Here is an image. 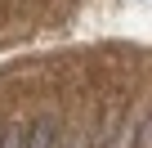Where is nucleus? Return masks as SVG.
<instances>
[{
	"mask_svg": "<svg viewBox=\"0 0 152 148\" xmlns=\"http://www.w3.org/2000/svg\"><path fill=\"white\" fill-rule=\"evenodd\" d=\"M54 139H58V121L54 117H40L27 130V148H54Z\"/></svg>",
	"mask_w": 152,
	"mask_h": 148,
	"instance_id": "obj_1",
	"label": "nucleus"
},
{
	"mask_svg": "<svg viewBox=\"0 0 152 148\" xmlns=\"http://www.w3.org/2000/svg\"><path fill=\"white\" fill-rule=\"evenodd\" d=\"M134 148H152V117H148V126L134 135Z\"/></svg>",
	"mask_w": 152,
	"mask_h": 148,
	"instance_id": "obj_2",
	"label": "nucleus"
},
{
	"mask_svg": "<svg viewBox=\"0 0 152 148\" xmlns=\"http://www.w3.org/2000/svg\"><path fill=\"white\" fill-rule=\"evenodd\" d=\"M63 148H85V139H72V144H63Z\"/></svg>",
	"mask_w": 152,
	"mask_h": 148,
	"instance_id": "obj_3",
	"label": "nucleus"
}]
</instances>
